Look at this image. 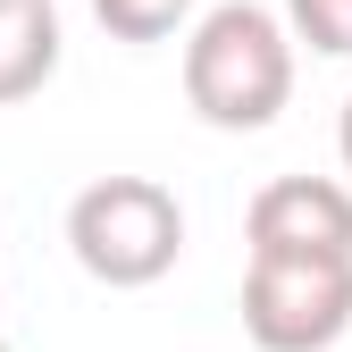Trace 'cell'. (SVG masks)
Instances as JSON below:
<instances>
[{"instance_id": "cell-1", "label": "cell", "mask_w": 352, "mask_h": 352, "mask_svg": "<svg viewBox=\"0 0 352 352\" xmlns=\"http://www.w3.org/2000/svg\"><path fill=\"white\" fill-rule=\"evenodd\" d=\"M185 101L218 135H260L294 101V25L260 0H218L185 34Z\"/></svg>"}, {"instance_id": "cell-2", "label": "cell", "mask_w": 352, "mask_h": 352, "mask_svg": "<svg viewBox=\"0 0 352 352\" xmlns=\"http://www.w3.org/2000/svg\"><path fill=\"white\" fill-rule=\"evenodd\" d=\"M67 252L109 294H143L185 260V201L160 176H101L67 201Z\"/></svg>"}, {"instance_id": "cell-3", "label": "cell", "mask_w": 352, "mask_h": 352, "mask_svg": "<svg viewBox=\"0 0 352 352\" xmlns=\"http://www.w3.org/2000/svg\"><path fill=\"white\" fill-rule=\"evenodd\" d=\"M243 336L260 352H327L352 336V260H252Z\"/></svg>"}, {"instance_id": "cell-4", "label": "cell", "mask_w": 352, "mask_h": 352, "mask_svg": "<svg viewBox=\"0 0 352 352\" xmlns=\"http://www.w3.org/2000/svg\"><path fill=\"white\" fill-rule=\"evenodd\" d=\"M252 260H352V185L336 176H269L243 210Z\"/></svg>"}, {"instance_id": "cell-5", "label": "cell", "mask_w": 352, "mask_h": 352, "mask_svg": "<svg viewBox=\"0 0 352 352\" xmlns=\"http://www.w3.org/2000/svg\"><path fill=\"white\" fill-rule=\"evenodd\" d=\"M59 0H0V109L34 101L42 84L59 76Z\"/></svg>"}, {"instance_id": "cell-6", "label": "cell", "mask_w": 352, "mask_h": 352, "mask_svg": "<svg viewBox=\"0 0 352 352\" xmlns=\"http://www.w3.org/2000/svg\"><path fill=\"white\" fill-rule=\"evenodd\" d=\"M93 17L109 42H168V34L201 25V0H93Z\"/></svg>"}, {"instance_id": "cell-7", "label": "cell", "mask_w": 352, "mask_h": 352, "mask_svg": "<svg viewBox=\"0 0 352 352\" xmlns=\"http://www.w3.org/2000/svg\"><path fill=\"white\" fill-rule=\"evenodd\" d=\"M285 25L319 59H352V0H285Z\"/></svg>"}, {"instance_id": "cell-8", "label": "cell", "mask_w": 352, "mask_h": 352, "mask_svg": "<svg viewBox=\"0 0 352 352\" xmlns=\"http://www.w3.org/2000/svg\"><path fill=\"white\" fill-rule=\"evenodd\" d=\"M336 160H344V176H352V93H344V118H336Z\"/></svg>"}, {"instance_id": "cell-9", "label": "cell", "mask_w": 352, "mask_h": 352, "mask_svg": "<svg viewBox=\"0 0 352 352\" xmlns=\"http://www.w3.org/2000/svg\"><path fill=\"white\" fill-rule=\"evenodd\" d=\"M0 352H9V344H0Z\"/></svg>"}]
</instances>
